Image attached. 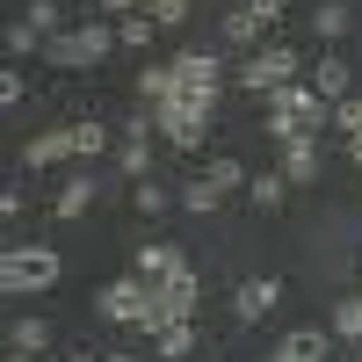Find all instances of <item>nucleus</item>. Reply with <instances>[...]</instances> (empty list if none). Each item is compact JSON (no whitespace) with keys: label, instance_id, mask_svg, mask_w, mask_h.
Masks as SVG:
<instances>
[{"label":"nucleus","instance_id":"1","mask_svg":"<svg viewBox=\"0 0 362 362\" xmlns=\"http://www.w3.org/2000/svg\"><path fill=\"white\" fill-rule=\"evenodd\" d=\"M261 131L268 138H319V131H334V102L319 95L312 80H290V87H276V95L261 102Z\"/></svg>","mask_w":362,"mask_h":362},{"label":"nucleus","instance_id":"2","mask_svg":"<svg viewBox=\"0 0 362 362\" xmlns=\"http://www.w3.org/2000/svg\"><path fill=\"white\" fill-rule=\"evenodd\" d=\"M58 276H66V261H58V247H0V290L8 297H29V290H51Z\"/></svg>","mask_w":362,"mask_h":362},{"label":"nucleus","instance_id":"3","mask_svg":"<svg viewBox=\"0 0 362 362\" xmlns=\"http://www.w3.org/2000/svg\"><path fill=\"white\" fill-rule=\"evenodd\" d=\"M297 73H305V51H297V44H261L254 58H239V66H232V80L239 87H247V95H276V87H290Z\"/></svg>","mask_w":362,"mask_h":362},{"label":"nucleus","instance_id":"4","mask_svg":"<svg viewBox=\"0 0 362 362\" xmlns=\"http://www.w3.org/2000/svg\"><path fill=\"white\" fill-rule=\"evenodd\" d=\"M196 305H203V276H196V268H181V276L153 283V312H145V326H138V334L153 341V334H167V326H181Z\"/></svg>","mask_w":362,"mask_h":362},{"label":"nucleus","instance_id":"5","mask_svg":"<svg viewBox=\"0 0 362 362\" xmlns=\"http://www.w3.org/2000/svg\"><path fill=\"white\" fill-rule=\"evenodd\" d=\"M95 312H102L109 326H145V312H153V283H145V276H116V283L95 297Z\"/></svg>","mask_w":362,"mask_h":362},{"label":"nucleus","instance_id":"6","mask_svg":"<svg viewBox=\"0 0 362 362\" xmlns=\"http://www.w3.org/2000/svg\"><path fill=\"white\" fill-rule=\"evenodd\" d=\"M153 131H160L167 145H181V153H196L203 131H210V116H203L189 95H174V102H160V109H153Z\"/></svg>","mask_w":362,"mask_h":362},{"label":"nucleus","instance_id":"7","mask_svg":"<svg viewBox=\"0 0 362 362\" xmlns=\"http://www.w3.org/2000/svg\"><path fill=\"white\" fill-rule=\"evenodd\" d=\"M22 167H29V174H44V167H73V124L22 138Z\"/></svg>","mask_w":362,"mask_h":362},{"label":"nucleus","instance_id":"8","mask_svg":"<svg viewBox=\"0 0 362 362\" xmlns=\"http://www.w3.org/2000/svg\"><path fill=\"white\" fill-rule=\"evenodd\" d=\"M276 305H283V283H276V276H247V283L232 290V312L247 319V326H261V319L276 312Z\"/></svg>","mask_w":362,"mask_h":362},{"label":"nucleus","instance_id":"9","mask_svg":"<svg viewBox=\"0 0 362 362\" xmlns=\"http://www.w3.org/2000/svg\"><path fill=\"white\" fill-rule=\"evenodd\" d=\"M261 29H268V22H261V15L247 8V0H239V8H225V15H218V37H225L232 51H247V58L261 51Z\"/></svg>","mask_w":362,"mask_h":362},{"label":"nucleus","instance_id":"10","mask_svg":"<svg viewBox=\"0 0 362 362\" xmlns=\"http://www.w3.org/2000/svg\"><path fill=\"white\" fill-rule=\"evenodd\" d=\"M189 268V254L174 247V239H153V247H138V268L131 276H145V283H167V276H181Z\"/></svg>","mask_w":362,"mask_h":362},{"label":"nucleus","instance_id":"11","mask_svg":"<svg viewBox=\"0 0 362 362\" xmlns=\"http://www.w3.org/2000/svg\"><path fill=\"white\" fill-rule=\"evenodd\" d=\"M283 181L290 189H312L319 181V138H283Z\"/></svg>","mask_w":362,"mask_h":362},{"label":"nucleus","instance_id":"12","mask_svg":"<svg viewBox=\"0 0 362 362\" xmlns=\"http://www.w3.org/2000/svg\"><path fill=\"white\" fill-rule=\"evenodd\" d=\"M51 210H58V218H87V210H95V174H87V167H73L66 181H58Z\"/></svg>","mask_w":362,"mask_h":362},{"label":"nucleus","instance_id":"13","mask_svg":"<svg viewBox=\"0 0 362 362\" xmlns=\"http://www.w3.org/2000/svg\"><path fill=\"white\" fill-rule=\"evenodd\" d=\"M348 80H355L348 58H341V51H319V66H312V87H319V95H326V102H348V95H355Z\"/></svg>","mask_w":362,"mask_h":362},{"label":"nucleus","instance_id":"14","mask_svg":"<svg viewBox=\"0 0 362 362\" xmlns=\"http://www.w3.org/2000/svg\"><path fill=\"white\" fill-rule=\"evenodd\" d=\"M73 37H80V58H87V66H102V58L116 51V22H109V15H80Z\"/></svg>","mask_w":362,"mask_h":362},{"label":"nucleus","instance_id":"15","mask_svg":"<svg viewBox=\"0 0 362 362\" xmlns=\"http://www.w3.org/2000/svg\"><path fill=\"white\" fill-rule=\"evenodd\" d=\"M174 95H181L174 66H138V109H160V102H174Z\"/></svg>","mask_w":362,"mask_h":362},{"label":"nucleus","instance_id":"16","mask_svg":"<svg viewBox=\"0 0 362 362\" xmlns=\"http://www.w3.org/2000/svg\"><path fill=\"white\" fill-rule=\"evenodd\" d=\"M8 348H15V355H51V326H44L37 312L8 319Z\"/></svg>","mask_w":362,"mask_h":362},{"label":"nucleus","instance_id":"17","mask_svg":"<svg viewBox=\"0 0 362 362\" xmlns=\"http://www.w3.org/2000/svg\"><path fill=\"white\" fill-rule=\"evenodd\" d=\"M203 181L232 196V189H247V181H254V167H247V160H232V153H210V160H203Z\"/></svg>","mask_w":362,"mask_h":362},{"label":"nucleus","instance_id":"18","mask_svg":"<svg viewBox=\"0 0 362 362\" xmlns=\"http://www.w3.org/2000/svg\"><path fill=\"white\" fill-rule=\"evenodd\" d=\"M283 196H290V181H283V167H261V174L247 181V203H254V210H283Z\"/></svg>","mask_w":362,"mask_h":362},{"label":"nucleus","instance_id":"19","mask_svg":"<svg viewBox=\"0 0 362 362\" xmlns=\"http://www.w3.org/2000/svg\"><path fill=\"white\" fill-rule=\"evenodd\" d=\"M348 22H355V8H348V0H319V15H312L319 44H341V37H348Z\"/></svg>","mask_w":362,"mask_h":362},{"label":"nucleus","instance_id":"20","mask_svg":"<svg viewBox=\"0 0 362 362\" xmlns=\"http://www.w3.org/2000/svg\"><path fill=\"white\" fill-rule=\"evenodd\" d=\"M174 196H181V210H196V218H210V210H218V203H225V189H210V181H203V174H196V181H181V189H174Z\"/></svg>","mask_w":362,"mask_h":362},{"label":"nucleus","instance_id":"21","mask_svg":"<svg viewBox=\"0 0 362 362\" xmlns=\"http://www.w3.org/2000/svg\"><path fill=\"white\" fill-rule=\"evenodd\" d=\"M95 153H109V124H95V116H87V124H73V160L87 167Z\"/></svg>","mask_w":362,"mask_h":362},{"label":"nucleus","instance_id":"22","mask_svg":"<svg viewBox=\"0 0 362 362\" xmlns=\"http://www.w3.org/2000/svg\"><path fill=\"white\" fill-rule=\"evenodd\" d=\"M22 58H44V29L8 22V66H22Z\"/></svg>","mask_w":362,"mask_h":362},{"label":"nucleus","instance_id":"23","mask_svg":"<svg viewBox=\"0 0 362 362\" xmlns=\"http://www.w3.org/2000/svg\"><path fill=\"white\" fill-rule=\"evenodd\" d=\"M153 348H160V362L196 355V326H189V319H181V326H167V334H153Z\"/></svg>","mask_w":362,"mask_h":362},{"label":"nucleus","instance_id":"24","mask_svg":"<svg viewBox=\"0 0 362 362\" xmlns=\"http://www.w3.org/2000/svg\"><path fill=\"white\" fill-rule=\"evenodd\" d=\"M326 326H334V341H355V348H362V297H341Z\"/></svg>","mask_w":362,"mask_h":362},{"label":"nucleus","instance_id":"25","mask_svg":"<svg viewBox=\"0 0 362 362\" xmlns=\"http://www.w3.org/2000/svg\"><path fill=\"white\" fill-rule=\"evenodd\" d=\"M29 29H44V44L51 37H66V8H58V0H29V15H22Z\"/></svg>","mask_w":362,"mask_h":362},{"label":"nucleus","instance_id":"26","mask_svg":"<svg viewBox=\"0 0 362 362\" xmlns=\"http://www.w3.org/2000/svg\"><path fill=\"white\" fill-rule=\"evenodd\" d=\"M131 203H138V218H160V210H174L181 196H174V189H160V181H138V189H131Z\"/></svg>","mask_w":362,"mask_h":362},{"label":"nucleus","instance_id":"27","mask_svg":"<svg viewBox=\"0 0 362 362\" xmlns=\"http://www.w3.org/2000/svg\"><path fill=\"white\" fill-rule=\"evenodd\" d=\"M153 15H124V22H116V44H124V51H145V44H153Z\"/></svg>","mask_w":362,"mask_h":362},{"label":"nucleus","instance_id":"28","mask_svg":"<svg viewBox=\"0 0 362 362\" xmlns=\"http://www.w3.org/2000/svg\"><path fill=\"white\" fill-rule=\"evenodd\" d=\"M44 66H87V58H80V37H73V29L44 44Z\"/></svg>","mask_w":362,"mask_h":362},{"label":"nucleus","instance_id":"29","mask_svg":"<svg viewBox=\"0 0 362 362\" xmlns=\"http://www.w3.org/2000/svg\"><path fill=\"white\" fill-rule=\"evenodd\" d=\"M334 131H341V138H362V95L334 102Z\"/></svg>","mask_w":362,"mask_h":362},{"label":"nucleus","instance_id":"30","mask_svg":"<svg viewBox=\"0 0 362 362\" xmlns=\"http://www.w3.org/2000/svg\"><path fill=\"white\" fill-rule=\"evenodd\" d=\"M189 15H196V0H153V22H160V29H181Z\"/></svg>","mask_w":362,"mask_h":362},{"label":"nucleus","instance_id":"31","mask_svg":"<svg viewBox=\"0 0 362 362\" xmlns=\"http://www.w3.org/2000/svg\"><path fill=\"white\" fill-rule=\"evenodd\" d=\"M22 95H29V73H22V66H0V102H8V109H15Z\"/></svg>","mask_w":362,"mask_h":362},{"label":"nucleus","instance_id":"32","mask_svg":"<svg viewBox=\"0 0 362 362\" xmlns=\"http://www.w3.org/2000/svg\"><path fill=\"white\" fill-rule=\"evenodd\" d=\"M95 15H109V22H124V15H153V0H95Z\"/></svg>","mask_w":362,"mask_h":362},{"label":"nucleus","instance_id":"33","mask_svg":"<svg viewBox=\"0 0 362 362\" xmlns=\"http://www.w3.org/2000/svg\"><path fill=\"white\" fill-rule=\"evenodd\" d=\"M247 8H254L261 22H283V0H247Z\"/></svg>","mask_w":362,"mask_h":362},{"label":"nucleus","instance_id":"34","mask_svg":"<svg viewBox=\"0 0 362 362\" xmlns=\"http://www.w3.org/2000/svg\"><path fill=\"white\" fill-rule=\"evenodd\" d=\"M268 362H312V355H297V348H276V355H268Z\"/></svg>","mask_w":362,"mask_h":362},{"label":"nucleus","instance_id":"35","mask_svg":"<svg viewBox=\"0 0 362 362\" xmlns=\"http://www.w3.org/2000/svg\"><path fill=\"white\" fill-rule=\"evenodd\" d=\"M348 160H355V167H362V138H348Z\"/></svg>","mask_w":362,"mask_h":362},{"label":"nucleus","instance_id":"36","mask_svg":"<svg viewBox=\"0 0 362 362\" xmlns=\"http://www.w3.org/2000/svg\"><path fill=\"white\" fill-rule=\"evenodd\" d=\"M66 362H109V355H87V348H80V355H66Z\"/></svg>","mask_w":362,"mask_h":362},{"label":"nucleus","instance_id":"37","mask_svg":"<svg viewBox=\"0 0 362 362\" xmlns=\"http://www.w3.org/2000/svg\"><path fill=\"white\" fill-rule=\"evenodd\" d=\"M8 362H44V355H15V348H8Z\"/></svg>","mask_w":362,"mask_h":362},{"label":"nucleus","instance_id":"38","mask_svg":"<svg viewBox=\"0 0 362 362\" xmlns=\"http://www.w3.org/2000/svg\"><path fill=\"white\" fill-rule=\"evenodd\" d=\"M109 362H138V355H109Z\"/></svg>","mask_w":362,"mask_h":362},{"label":"nucleus","instance_id":"39","mask_svg":"<svg viewBox=\"0 0 362 362\" xmlns=\"http://www.w3.org/2000/svg\"><path fill=\"white\" fill-rule=\"evenodd\" d=\"M355 362H362V348H355Z\"/></svg>","mask_w":362,"mask_h":362}]
</instances>
